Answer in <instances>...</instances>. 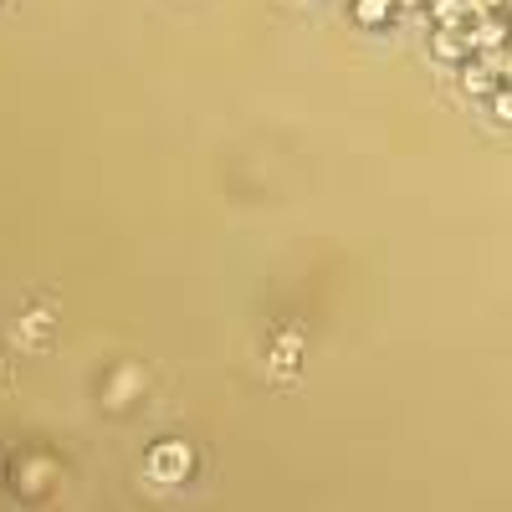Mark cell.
<instances>
[{
  "label": "cell",
  "instance_id": "1",
  "mask_svg": "<svg viewBox=\"0 0 512 512\" xmlns=\"http://www.w3.org/2000/svg\"><path fill=\"white\" fill-rule=\"evenodd\" d=\"M154 472L159 477H185L190 472V451L185 446H159L154 451Z\"/></svg>",
  "mask_w": 512,
  "mask_h": 512
}]
</instances>
